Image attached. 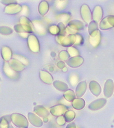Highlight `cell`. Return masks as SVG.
<instances>
[{
	"instance_id": "cell-8",
	"label": "cell",
	"mask_w": 114,
	"mask_h": 128,
	"mask_svg": "<svg viewBox=\"0 0 114 128\" xmlns=\"http://www.w3.org/2000/svg\"><path fill=\"white\" fill-rule=\"evenodd\" d=\"M68 110V108L64 105L59 104L52 106L50 109V112L54 116H59L63 115Z\"/></svg>"
},
{
	"instance_id": "cell-47",
	"label": "cell",
	"mask_w": 114,
	"mask_h": 128,
	"mask_svg": "<svg viewBox=\"0 0 114 128\" xmlns=\"http://www.w3.org/2000/svg\"><path fill=\"white\" fill-rule=\"evenodd\" d=\"M59 1H61V2H63V1H65V0H59Z\"/></svg>"
},
{
	"instance_id": "cell-17",
	"label": "cell",
	"mask_w": 114,
	"mask_h": 128,
	"mask_svg": "<svg viewBox=\"0 0 114 128\" xmlns=\"http://www.w3.org/2000/svg\"><path fill=\"white\" fill-rule=\"evenodd\" d=\"M39 77L40 79L41 80V81L44 82L45 84H51L53 83V77L48 71H44V70L41 71L39 72Z\"/></svg>"
},
{
	"instance_id": "cell-22",
	"label": "cell",
	"mask_w": 114,
	"mask_h": 128,
	"mask_svg": "<svg viewBox=\"0 0 114 128\" xmlns=\"http://www.w3.org/2000/svg\"><path fill=\"white\" fill-rule=\"evenodd\" d=\"M49 9H50L49 4L45 0L41 1L38 6V11L41 16H45L48 12Z\"/></svg>"
},
{
	"instance_id": "cell-7",
	"label": "cell",
	"mask_w": 114,
	"mask_h": 128,
	"mask_svg": "<svg viewBox=\"0 0 114 128\" xmlns=\"http://www.w3.org/2000/svg\"><path fill=\"white\" fill-rule=\"evenodd\" d=\"M106 100L105 98H100L98 100H94L93 102L91 103L88 106V108L92 111H96V110H100L106 104Z\"/></svg>"
},
{
	"instance_id": "cell-27",
	"label": "cell",
	"mask_w": 114,
	"mask_h": 128,
	"mask_svg": "<svg viewBox=\"0 0 114 128\" xmlns=\"http://www.w3.org/2000/svg\"><path fill=\"white\" fill-rule=\"evenodd\" d=\"M63 116L65 118V120L67 123L72 122L76 117V114L73 110H67L66 112L63 114Z\"/></svg>"
},
{
	"instance_id": "cell-31",
	"label": "cell",
	"mask_w": 114,
	"mask_h": 128,
	"mask_svg": "<svg viewBox=\"0 0 114 128\" xmlns=\"http://www.w3.org/2000/svg\"><path fill=\"white\" fill-rule=\"evenodd\" d=\"M13 29L8 26H0V34L5 36H8L13 34Z\"/></svg>"
},
{
	"instance_id": "cell-38",
	"label": "cell",
	"mask_w": 114,
	"mask_h": 128,
	"mask_svg": "<svg viewBox=\"0 0 114 128\" xmlns=\"http://www.w3.org/2000/svg\"><path fill=\"white\" fill-rule=\"evenodd\" d=\"M70 17H71V16H70V14L68 13L60 14L58 16V18H60L62 21H65V22H67V21H68L69 18H70Z\"/></svg>"
},
{
	"instance_id": "cell-2",
	"label": "cell",
	"mask_w": 114,
	"mask_h": 128,
	"mask_svg": "<svg viewBox=\"0 0 114 128\" xmlns=\"http://www.w3.org/2000/svg\"><path fill=\"white\" fill-rule=\"evenodd\" d=\"M11 121L18 128H28V120L26 116L19 113H13L11 115Z\"/></svg>"
},
{
	"instance_id": "cell-11",
	"label": "cell",
	"mask_w": 114,
	"mask_h": 128,
	"mask_svg": "<svg viewBox=\"0 0 114 128\" xmlns=\"http://www.w3.org/2000/svg\"><path fill=\"white\" fill-rule=\"evenodd\" d=\"M22 10V6L19 4H13L6 6L4 8V12L7 14H17Z\"/></svg>"
},
{
	"instance_id": "cell-41",
	"label": "cell",
	"mask_w": 114,
	"mask_h": 128,
	"mask_svg": "<svg viewBox=\"0 0 114 128\" xmlns=\"http://www.w3.org/2000/svg\"><path fill=\"white\" fill-rule=\"evenodd\" d=\"M106 17L109 25L111 26V28H114V15L106 16Z\"/></svg>"
},
{
	"instance_id": "cell-26",
	"label": "cell",
	"mask_w": 114,
	"mask_h": 128,
	"mask_svg": "<svg viewBox=\"0 0 114 128\" xmlns=\"http://www.w3.org/2000/svg\"><path fill=\"white\" fill-rule=\"evenodd\" d=\"M63 96L64 98L69 102H72L76 97L74 92L72 90H69V89L67 90L66 91H65Z\"/></svg>"
},
{
	"instance_id": "cell-48",
	"label": "cell",
	"mask_w": 114,
	"mask_h": 128,
	"mask_svg": "<svg viewBox=\"0 0 114 128\" xmlns=\"http://www.w3.org/2000/svg\"><path fill=\"white\" fill-rule=\"evenodd\" d=\"M1 80H2V79H1V78H0V82H1Z\"/></svg>"
},
{
	"instance_id": "cell-13",
	"label": "cell",
	"mask_w": 114,
	"mask_h": 128,
	"mask_svg": "<svg viewBox=\"0 0 114 128\" xmlns=\"http://www.w3.org/2000/svg\"><path fill=\"white\" fill-rule=\"evenodd\" d=\"M8 65L11 68H13L14 71L17 72H21L24 71L25 69V65H24L21 62H19V60H16L15 58H11V60L8 62Z\"/></svg>"
},
{
	"instance_id": "cell-14",
	"label": "cell",
	"mask_w": 114,
	"mask_h": 128,
	"mask_svg": "<svg viewBox=\"0 0 114 128\" xmlns=\"http://www.w3.org/2000/svg\"><path fill=\"white\" fill-rule=\"evenodd\" d=\"M92 15V19L93 21L100 23V21L102 20L103 17V10L100 6H96L94 7L93 12H91Z\"/></svg>"
},
{
	"instance_id": "cell-1",
	"label": "cell",
	"mask_w": 114,
	"mask_h": 128,
	"mask_svg": "<svg viewBox=\"0 0 114 128\" xmlns=\"http://www.w3.org/2000/svg\"><path fill=\"white\" fill-rule=\"evenodd\" d=\"M76 34H68L66 36H56V40L61 46L69 47L73 46L76 42Z\"/></svg>"
},
{
	"instance_id": "cell-39",
	"label": "cell",
	"mask_w": 114,
	"mask_h": 128,
	"mask_svg": "<svg viewBox=\"0 0 114 128\" xmlns=\"http://www.w3.org/2000/svg\"><path fill=\"white\" fill-rule=\"evenodd\" d=\"M56 123H58L59 126H64V125L65 124L66 121L65 120V118H64L63 115L57 116V118H56Z\"/></svg>"
},
{
	"instance_id": "cell-36",
	"label": "cell",
	"mask_w": 114,
	"mask_h": 128,
	"mask_svg": "<svg viewBox=\"0 0 114 128\" xmlns=\"http://www.w3.org/2000/svg\"><path fill=\"white\" fill-rule=\"evenodd\" d=\"M58 56H59V58H60L61 60H63V61H67V60L69 59V57H70L69 55V54L67 53V51H65V50L61 51V52L59 53Z\"/></svg>"
},
{
	"instance_id": "cell-16",
	"label": "cell",
	"mask_w": 114,
	"mask_h": 128,
	"mask_svg": "<svg viewBox=\"0 0 114 128\" xmlns=\"http://www.w3.org/2000/svg\"><path fill=\"white\" fill-rule=\"evenodd\" d=\"M89 42L93 46V47H98L100 42L101 40V34L100 32L99 31V30H96V31L93 32V33L89 35Z\"/></svg>"
},
{
	"instance_id": "cell-23",
	"label": "cell",
	"mask_w": 114,
	"mask_h": 128,
	"mask_svg": "<svg viewBox=\"0 0 114 128\" xmlns=\"http://www.w3.org/2000/svg\"><path fill=\"white\" fill-rule=\"evenodd\" d=\"M72 107L74 109L78 110H80L83 109L85 106V100L82 99L81 97H76L74 100L72 102Z\"/></svg>"
},
{
	"instance_id": "cell-29",
	"label": "cell",
	"mask_w": 114,
	"mask_h": 128,
	"mask_svg": "<svg viewBox=\"0 0 114 128\" xmlns=\"http://www.w3.org/2000/svg\"><path fill=\"white\" fill-rule=\"evenodd\" d=\"M98 27L101 30H108L112 28L111 26L109 25L108 21L106 20V17L102 18V20L100 21V24L98 25Z\"/></svg>"
},
{
	"instance_id": "cell-9",
	"label": "cell",
	"mask_w": 114,
	"mask_h": 128,
	"mask_svg": "<svg viewBox=\"0 0 114 128\" xmlns=\"http://www.w3.org/2000/svg\"><path fill=\"white\" fill-rule=\"evenodd\" d=\"M114 92V83L111 79L107 80L104 86V95L106 98H110Z\"/></svg>"
},
{
	"instance_id": "cell-19",
	"label": "cell",
	"mask_w": 114,
	"mask_h": 128,
	"mask_svg": "<svg viewBox=\"0 0 114 128\" xmlns=\"http://www.w3.org/2000/svg\"><path fill=\"white\" fill-rule=\"evenodd\" d=\"M87 90V82L86 81H82L79 82L76 88V96L77 97H81L85 94Z\"/></svg>"
},
{
	"instance_id": "cell-35",
	"label": "cell",
	"mask_w": 114,
	"mask_h": 128,
	"mask_svg": "<svg viewBox=\"0 0 114 128\" xmlns=\"http://www.w3.org/2000/svg\"><path fill=\"white\" fill-rule=\"evenodd\" d=\"M48 31H49V32H50V34H52V35L57 36L58 34V33H59V28H58V26L53 25V26H51L49 27Z\"/></svg>"
},
{
	"instance_id": "cell-32",
	"label": "cell",
	"mask_w": 114,
	"mask_h": 128,
	"mask_svg": "<svg viewBox=\"0 0 114 128\" xmlns=\"http://www.w3.org/2000/svg\"><path fill=\"white\" fill-rule=\"evenodd\" d=\"M67 52L69 54L70 57H74V56H79V52H78V50H77L76 47H73V46L68 47L67 50Z\"/></svg>"
},
{
	"instance_id": "cell-25",
	"label": "cell",
	"mask_w": 114,
	"mask_h": 128,
	"mask_svg": "<svg viewBox=\"0 0 114 128\" xmlns=\"http://www.w3.org/2000/svg\"><path fill=\"white\" fill-rule=\"evenodd\" d=\"M14 30L17 33L20 34V36H21V37H24V38H26L27 37L28 38V36H29L28 33H27L25 31V30L23 28V27L20 24H16L14 26Z\"/></svg>"
},
{
	"instance_id": "cell-49",
	"label": "cell",
	"mask_w": 114,
	"mask_h": 128,
	"mask_svg": "<svg viewBox=\"0 0 114 128\" xmlns=\"http://www.w3.org/2000/svg\"><path fill=\"white\" fill-rule=\"evenodd\" d=\"M113 121H114V120H113Z\"/></svg>"
},
{
	"instance_id": "cell-46",
	"label": "cell",
	"mask_w": 114,
	"mask_h": 128,
	"mask_svg": "<svg viewBox=\"0 0 114 128\" xmlns=\"http://www.w3.org/2000/svg\"><path fill=\"white\" fill-rule=\"evenodd\" d=\"M8 128H14L13 127V126H9V127H8Z\"/></svg>"
},
{
	"instance_id": "cell-18",
	"label": "cell",
	"mask_w": 114,
	"mask_h": 128,
	"mask_svg": "<svg viewBox=\"0 0 114 128\" xmlns=\"http://www.w3.org/2000/svg\"><path fill=\"white\" fill-rule=\"evenodd\" d=\"M89 90L91 92L95 97H98L100 94L101 91H102L100 85L98 84L97 82L93 81V80L91 81L89 83Z\"/></svg>"
},
{
	"instance_id": "cell-21",
	"label": "cell",
	"mask_w": 114,
	"mask_h": 128,
	"mask_svg": "<svg viewBox=\"0 0 114 128\" xmlns=\"http://www.w3.org/2000/svg\"><path fill=\"white\" fill-rule=\"evenodd\" d=\"M2 56L5 62H8L13 56L12 50L7 46H3L2 47Z\"/></svg>"
},
{
	"instance_id": "cell-20",
	"label": "cell",
	"mask_w": 114,
	"mask_h": 128,
	"mask_svg": "<svg viewBox=\"0 0 114 128\" xmlns=\"http://www.w3.org/2000/svg\"><path fill=\"white\" fill-rule=\"evenodd\" d=\"M34 112L37 116H39V117L41 118L48 117L50 115L49 111L42 106H36L34 108Z\"/></svg>"
},
{
	"instance_id": "cell-37",
	"label": "cell",
	"mask_w": 114,
	"mask_h": 128,
	"mask_svg": "<svg viewBox=\"0 0 114 128\" xmlns=\"http://www.w3.org/2000/svg\"><path fill=\"white\" fill-rule=\"evenodd\" d=\"M76 42H75L74 44L75 45H80V44H82L84 42V38L83 37L80 35V34H76Z\"/></svg>"
},
{
	"instance_id": "cell-34",
	"label": "cell",
	"mask_w": 114,
	"mask_h": 128,
	"mask_svg": "<svg viewBox=\"0 0 114 128\" xmlns=\"http://www.w3.org/2000/svg\"><path fill=\"white\" fill-rule=\"evenodd\" d=\"M58 27L59 28V33L58 35H61V36H66L67 35L66 32V26L64 25L63 23L60 22L58 23Z\"/></svg>"
},
{
	"instance_id": "cell-4",
	"label": "cell",
	"mask_w": 114,
	"mask_h": 128,
	"mask_svg": "<svg viewBox=\"0 0 114 128\" xmlns=\"http://www.w3.org/2000/svg\"><path fill=\"white\" fill-rule=\"evenodd\" d=\"M28 45L30 50L33 53H38L40 51L39 41L34 34H30L28 36Z\"/></svg>"
},
{
	"instance_id": "cell-15",
	"label": "cell",
	"mask_w": 114,
	"mask_h": 128,
	"mask_svg": "<svg viewBox=\"0 0 114 128\" xmlns=\"http://www.w3.org/2000/svg\"><path fill=\"white\" fill-rule=\"evenodd\" d=\"M28 118L30 123L35 127L40 128L43 126V120L35 113L29 112L28 114Z\"/></svg>"
},
{
	"instance_id": "cell-3",
	"label": "cell",
	"mask_w": 114,
	"mask_h": 128,
	"mask_svg": "<svg viewBox=\"0 0 114 128\" xmlns=\"http://www.w3.org/2000/svg\"><path fill=\"white\" fill-rule=\"evenodd\" d=\"M84 29V24L79 20H72L67 24L66 27L67 34H76V32Z\"/></svg>"
},
{
	"instance_id": "cell-6",
	"label": "cell",
	"mask_w": 114,
	"mask_h": 128,
	"mask_svg": "<svg viewBox=\"0 0 114 128\" xmlns=\"http://www.w3.org/2000/svg\"><path fill=\"white\" fill-rule=\"evenodd\" d=\"M80 15L82 17V20L85 23L89 24L92 20V15H91V11L89 8V6L87 4H83L81 6L80 9Z\"/></svg>"
},
{
	"instance_id": "cell-24",
	"label": "cell",
	"mask_w": 114,
	"mask_h": 128,
	"mask_svg": "<svg viewBox=\"0 0 114 128\" xmlns=\"http://www.w3.org/2000/svg\"><path fill=\"white\" fill-rule=\"evenodd\" d=\"M53 86L56 90L61 92L66 91L67 90L69 89L68 88V85L66 83H65L63 82L58 81V80L53 82Z\"/></svg>"
},
{
	"instance_id": "cell-42",
	"label": "cell",
	"mask_w": 114,
	"mask_h": 128,
	"mask_svg": "<svg viewBox=\"0 0 114 128\" xmlns=\"http://www.w3.org/2000/svg\"><path fill=\"white\" fill-rule=\"evenodd\" d=\"M57 66L60 69H63V68L65 66V64L63 62V61H59L58 63H57Z\"/></svg>"
},
{
	"instance_id": "cell-5",
	"label": "cell",
	"mask_w": 114,
	"mask_h": 128,
	"mask_svg": "<svg viewBox=\"0 0 114 128\" xmlns=\"http://www.w3.org/2000/svg\"><path fill=\"white\" fill-rule=\"evenodd\" d=\"M19 24L22 26L23 28L25 30V31L27 33L31 34L34 32V30H35L34 24H32V21L26 16H21L20 17Z\"/></svg>"
},
{
	"instance_id": "cell-33",
	"label": "cell",
	"mask_w": 114,
	"mask_h": 128,
	"mask_svg": "<svg viewBox=\"0 0 114 128\" xmlns=\"http://www.w3.org/2000/svg\"><path fill=\"white\" fill-rule=\"evenodd\" d=\"M13 57L15 59H16V60H19V62H21L24 65H28L29 64V61L26 58L24 57V56H22L21 55H17V54L14 55Z\"/></svg>"
},
{
	"instance_id": "cell-28",
	"label": "cell",
	"mask_w": 114,
	"mask_h": 128,
	"mask_svg": "<svg viewBox=\"0 0 114 128\" xmlns=\"http://www.w3.org/2000/svg\"><path fill=\"white\" fill-rule=\"evenodd\" d=\"M11 116H3L0 118V128H8L11 122Z\"/></svg>"
},
{
	"instance_id": "cell-44",
	"label": "cell",
	"mask_w": 114,
	"mask_h": 128,
	"mask_svg": "<svg viewBox=\"0 0 114 128\" xmlns=\"http://www.w3.org/2000/svg\"><path fill=\"white\" fill-rule=\"evenodd\" d=\"M43 118V121H44V122H45V123H46V122H48V117H45V118Z\"/></svg>"
},
{
	"instance_id": "cell-43",
	"label": "cell",
	"mask_w": 114,
	"mask_h": 128,
	"mask_svg": "<svg viewBox=\"0 0 114 128\" xmlns=\"http://www.w3.org/2000/svg\"><path fill=\"white\" fill-rule=\"evenodd\" d=\"M66 128H77L76 126V124L73 122H70L69 124L67 125V126L66 127Z\"/></svg>"
},
{
	"instance_id": "cell-10",
	"label": "cell",
	"mask_w": 114,
	"mask_h": 128,
	"mask_svg": "<svg viewBox=\"0 0 114 128\" xmlns=\"http://www.w3.org/2000/svg\"><path fill=\"white\" fill-rule=\"evenodd\" d=\"M3 71L9 78L12 80H17L19 78V74L18 72L14 71L13 68H11L8 65V62H5L3 66Z\"/></svg>"
},
{
	"instance_id": "cell-30",
	"label": "cell",
	"mask_w": 114,
	"mask_h": 128,
	"mask_svg": "<svg viewBox=\"0 0 114 128\" xmlns=\"http://www.w3.org/2000/svg\"><path fill=\"white\" fill-rule=\"evenodd\" d=\"M99 30V27H98V24L97 22L94 21H91L89 23V26H88V32L89 34L90 35L93 33V32Z\"/></svg>"
},
{
	"instance_id": "cell-45",
	"label": "cell",
	"mask_w": 114,
	"mask_h": 128,
	"mask_svg": "<svg viewBox=\"0 0 114 128\" xmlns=\"http://www.w3.org/2000/svg\"><path fill=\"white\" fill-rule=\"evenodd\" d=\"M67 71V68H65V67H64V68H63V71Z\"/></svg>"
},
{
	"instance_id": "cell-40",
	"label": "cell",
	"mask_w": 114,
	"mask_h": 128,
	"mask_svg": "<svg viewBox=\"0 0 114 128\" xmlns=\"http://www.w3.org/2000/svg\"><path fill=\"white\" fill-rule=\"evenodd\" d=\"M1 3L3 5L8 6L13 4H17V0H1Z\"/></svg>"
},
{
	"instance_id": "cell-12",
	"label": "cell",
	"mask_w": 114,
	"mask_h": 128,
	"mask_svg": "<svg viewBox=\"0 0 114 128\" xmlns=\"http://www.w3.org/2000/svg\"><path fill=\"white\" fill-rule=\"evenodd\" d=\"M83 62H84V59L80 56L71 57L67 60V65L72 68H78L82 65Z\"/></svg>"
}]
</instances>
